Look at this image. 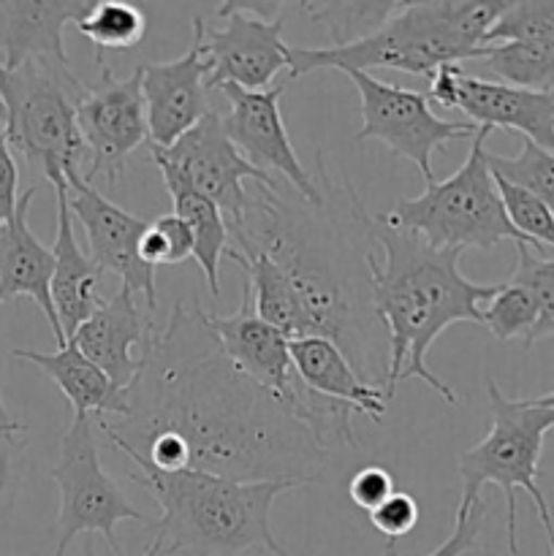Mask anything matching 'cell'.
Returning a JSON list of instances; mask_svg holds the SVG:
<instances>
[{
	"label": "cell",
	"instance_id": "23",
	"mask_svg": "<svg viewBox=\"0 0 554 556\" xmlns=\"http://www.w3.org/2000/svg\"><path fill=\"white\" fill-rule=\"evenodd\" d=\"M291 358L297 375L310 391L329 400L345 402L356 410V416L380 424L389 410L383 389L367 383L356 372L345 353L326 337H302L291 340Z\"/></svg>",
	"mask_w": 554,
	"mask_h": 556
},
{
	"label": "cell",
	"instance_id": "22",
	"mask_svg": "<svg viewBox=\"0 0 554 556\" xmlns=\"http://www.w3.org/2000/svg\"><path fill=\"white\" fill-rule=\"evenodd\" d=\"M11 358L27 362L41 369L74 407V416L92 418H123L128 413V391L117 389L98 364H92L85 353L76 348L74 340L65 342L54 353L25 351L14 348Z\"/></svg>",
	"mask_w": 554,
	"mask_h": 556
},
{
	"label": "cell",
	"instance_id": "24",
	"mask_svg": "<svg viewBox=\"0 0 554 556\" xmlns=\"http://www.w3.org/2000/svg\"><path fill=\"white\" fill-rule=\"evenodd\" d=\"M228 258L239 264L248 275V291L253 299V309L261 320L275 326L288 340H302V337H320L318 326L310 318L302 296L293 288L291 277L259 248H228Z\"/></svg>",
	"mask_w": 554,
	"mask_h": 556
},
{
	"label": "cell",
	"instance_id": "1",
	"mask_svg": "<svg viewBox=\"0 0 554 556\" xmlns=\"http://www.w3.org/2000/svg\"><path fill=\"white\" fill-rule=\"evenodd\" d=\"M98 429L166 472L201 470L234 481L315 483L329 451L280 400L234 367L196 299L174 304L141 353L128 413Z\"/></svg>",
	"mask_w": 554,
	"mask_h": 556
},
{
	"label": "cell",
	"instance_id": "34",
	"mask_svg": "<svg viewBox=\"0 0 554 556\" xmlns=\"http://www.w3.org/2000/svg\"><path fill=\"white\" fill-rule=\"evenodd\" d=\"M139 255L150 266H179L193 258L190 228L177 215H161L147 223L139 242Z\"/></svg>",
	"mask_w": 554,
	"mask_h": 556
},
{
	"label": "cell",
	"instance_id": "43",
	"mask_svg": "<svg viewBox=\"0 0 554 556\" xmlns=\"http://www.w3.org/2000/svg\"><path fill=\"white\" fill-rule=\"evenodd\" d=\"M85 556H96V552H92V548L87 546L85 548ZM139 556H158V546H155V543H150V546L144 548V554H139Z\"/></svg>",
	"mask_w": 554,
	"mask_h": 556
},
{
	"label": "cell",
	"instance_id": "3",
	"mask_svg": "<svg viewBox=\"0 0 554 556\" xmlns=\"http://www.w3.org/2000/svg\"><path fill=\"white\" fill-rule=\"evenodd\" d=\"M375 250L369 253L373 307L389 337L386 400L402 380H421L445 405H456V391L427 367L432 342L451 324L481 326V304L498 286H478L459 271L465 250H438L418 233L373 217Z\"/></svg>",
	"mask_w": 554,
	"mask_h": 556
},
{
	"label": "cell",
	"instance_id": "2",
	"mask_svg": "<svg viewBox=\"0 0 554 556\" xmlns=\"http://www.w3.org/2000/svg\"><path fill=\"white\" fill-rule=\"evenodd\" d=\"M318 172V204L297 190L288 199L275 179L250 182L242 215L228 220L231 244L264 250L291 277L318 334L335 342L367 383L386 389L389 337L375 315L367 264L375 250L373 217L345 177H329L320 155Z\"/></svg>",
	"mask_w": 554,
	"mask_h": 556
},
{
	"label": "cell",
	"instance_id": "36",
	"mask_svg": "<svg viewBox=\"0 0 554 556\" xmlns=\"http://www.w3.org/2000/svg\"><path fill=\"white\" fill-rule=\"evenodd\" d=\"M418 516L421 514H418L416 497L407 492H394L391 497H386L378 508L369 510V521H373V527L380 532V535L389 538V541H396V538L416 530Z\"/></svg>",
	"mask_w": 554,
	"mask_h": 556
},
{
	"label": "cell",
	"instance_id": "41",
	"mask_svg": "<svg viewBox=\"0 0 554 556\" xmlns=\"http://www.w3.org/2000/svg\"><path fill=\"white\" fill-rule=\"evenodd\" d=\"M0 424H3V427H11V424H20V421H16L14 416H11V413H9V407H5V402H3V394H0Z\"/></svg>",
	"mask_w": 554,
	"mask_h": 556
},
{
	"label": "cell",
	"instance_id": "46",
	"mask_svg": "<svg viewBox=\"0 0 554 556\" xmlns=\"http://www.w3.org/2000/svg\"><path fill=\"white\" fill-rule=\"evenodd\" d=\"M407 3H421V0H405V3H402V5H407Z\"/></svg>",
	"mask_w": 554,
	"mask_h": 556
},
{
	"label": "cell",
	"instance_id": "18",
	"mask_svg": "<svg viewBox=\"0 0 554 556\" xmlns=\"http://www.w3.org/2000/svg\"><path fill=\"white\" fill-rule=\"evenodd\" d=\"M152 337L155 331L150 313H144L136 302V293L123 286L74 331L71 340L109 375L117 389L128 391L141 367V353Z\"/></svg>",
	"mask_w": 554,
	"mask_h": 556
},
{
	"label": "cell",
	"instance_id": "17",
	"mask_svg": "<svg viewBox=\"0 0 554 556\" xmlns=\"http://www.w3.org/2000/svg\"><path fill=\"white\" fill-rule=\"evenodd\" d=\"M210 58V90L237 85L244 90H266L280 71H288V43L280 20H255L248 14L228 16L226 27L201 33Z\"/></svg>",
	"mask_w": 554,
	"mask_h": 556
},
{
	"label": "cell",
	"instance_id": "31",
	"mask_svg": "<svg viewBox=\"0 0 554 556\" xmlns=\"http://www.w3.org/2000/svg\"><path fill=\"white\" fill-rule=\"evenodd\" d=\"M489 166L498 177L508 179V182L519 185V188L536 193L549 210L554 212V152L543 150L536 141L521 139L519 155H494L487 152Z\"/></svg>",
	"mask_w": 554,
	"mask_h": 556
},
{
	"label": "cell",
	"instance_id": "14",
	"mask_svg": "<svg viewBox=\"0 0 554 556\" xmlns=\"http://www.w3.org/2000/svg\"><path fill=\"white\" fill-rule=\"evenodd\" d=\"M228 101V112L223 114L228 136L239 147L253 166L264 168L266 174L277 172L291 190H297L304 201L318 204L324 190L315 182L313 174L299 163L297 150L291 144L286 123H282L280 98L286 87H266V90H244L237 85L217 87Z\"/></svg>",
	"mask_w": 554,
	"mask_h": 556
},
{
	"label": "cell",
	"instance_id": "21",
	"mask_svg": "<svg viewBox=\"0 0 554 556\" xmlns=\"http://www.w3.org/2000/svg\"><path fill=\"white\" fill-rule=\"evenodd\" d=\"M96 0H0V65L16 68L25 60L68 63L63 30Z\"/></svg>",
	"mask_w": 554,
	"mask_h": 556
},
{
	"label": "cell",
	"instance_id": "39",
	"mask_svg": "<svg viewBox=\"0 0 554 556\" xmlns=\"http://www.w3.org/2000/svg\"><path fill=\"white\" fill-rule=\"evenodd\" d=\"M20 434H0V516L11 505L16 492L22 470V454H25V440H16Z\"/></svg>",
	"mask_w": 554,
	"mask_h": 556
},
{
	"label": "cell",
	"instance_id": "9",
	"mask_svg": "<svg viewBox=\"0 0 554 556\" xmlns=\"http://www.w3.org/2000/svg\"><path fill=\"white\" fill-rule=\"evenodd\" d=\"M52 481L58 483V543L52 556H65L71 541L87 532H96L119 556L117 530L119 521H139L150 527L147 516L125 497L119 483L103 470L98 456L96 418L74 416L71 427L60 438L58 465L52 467Z\"/></svg>",
	"mask_w": 554,
	"mask_h": 556
},
{
	"label": "cell",
	"instance_id": "26",
	"mask_svg": "<svg viewBox=\"0 0 554 556\" xmlns=\"http://www.w3.org/2000/svg\"><path fill=\"white\" fill-rule=\"evenodd\" d=\"M494 81L521 90L554 92V41H503L481 47L478 58Z\"/></svg>",
	"mask_w": 554,
	"mask_h": 556
},
{
	"label": "cell",
	"instance_id": "15",
	"mask_svg": "<svg viewBox=\"0 0 554 556\" xmlns=\"http://www.w3.org/2000/svg\"><path fill=\"white\" fill-rule=\"evenodd\" d=\"M65 182H68L71 215L85 228L87 244H90V258L103 271L117 275L125 288H130L136 296L144 299L147 309L152 313L158 304L155 266H150L139 255V242L147 228V220L130 215L123 206L109 201L81 174H74Z\"/></svg>",
	"mask_w": 554,
	"mask_h": 556
},
{
	"label": "cell",
	"instance_id": "4",
	"mask_svg": "<svg viewBox=\"0 0 554 556\" xmlns=\"http://www.w3.org/2000/svg\"><path fill=\"white\" fill-rule=\"evenodd\" d=\"M139 483L161 508L152 521L158 556H291L272 532V508L302 481H234L201 470L166 472L136 451H119Z\"/></svg>",
	"mask_w": 554,
	"mask_h": 556
},
{
	"label": "cell",
	"instance_id": "12",
	"mask_svg": "<svg viewBox=\"0 0 554 556\" xmlns=\"http://www.w3.org/2000/svg\"><path fill=\"white\" fill-rule=\"evenodd\" d=\"M98 81L87 85L85 96L76 103V123L90 152V168L81 177L90 185L103 179L109 188H117L130 152L150 139L141 65H136L134 74L125 79H117L103 60L98 63Z\"/></svg>",
	"mask_w": 554,
	"mask_h": 556
},
{
	"label": "cell",
	"instance_id": "33",
	"mask_svg": "<svg viewBox=\"0 0 554 556\" xmlns=\"http://www.w3.org/2000/svg\"><path fill=\"white\" fill-rule=\"evenodd\" d=\"M554 41V0H508L487 43Z\"/></svg>",
	"mask_w": 554,
	"mask_h": 556
},
{
	"label": "cell",
	"instance_id": "48",
	"mask_svg": "<svg viewBox=\"0 0 554 556\" xmlns=\"http://www.w3.org/2000/svg\"><path fill=\"white\" fill-rule=\"evenodd\" d=\"M134 3H139V0H134Z\"/></svg>",
	"mask_w": 554,
	"mask_h": 556
},
{
	"label": "cell",
	"instance_id": "27",
	"mask_svg": "<svg viewBox=\"0 0 554 556\" xmlns=\"http://www.w3.org/2000/svg\"><path fill=\"white\" fill-rule=\"evenodd\" d=\"M402 3L405 0H310L304 11L329 33L331 47H345L378 33Z\"/></svg>",
	"mask_w": 554,
	"mask_h": 556
},
{
	"label": "cell",
	"instance_id": "25",
	"mask_svg": "<svg viewBox=\"0 0 554 556\" xmlns=\"http://www.w3.org/2000/svg\"><path fill=\"white\" fill-rule=\"evenodd\" d=\"M166 190L174 201V215L190 228L193 258L204 271L212 299H217L221 296V258L231 248L226 215L215 201L201 195L199 190L185 188V185H166Z\"/></svg>",
	"mask_w": 554,
	"mask_h": 556
},
{
	"label": "cell",
	"instance_id": "38",
	"mask_svg": "<svg viewBox=\"0 0 554 556\" xmlns=\"http://www.w3.org/2000/svg\"><path fill=\"white\" fill-rule=\"evenodd\" d=\"M20 168H16L14 152H11L9 139H5L3 119H0V231L20 204Z\"/></svg>",
	"mask_w": 554,
	"mask_h": 556
},
{
	"label": "cell",
	"instance_id": "7",
	"mask_svg": "<svg viewBox=\"0 0 554 556\" xmlns=\"http://www.w3.org/2000/svg\"><path fill=\"white\" fill-rule=\"evenodd\" d=\"M85 87L71 65L58 60H25L16 68L0 65L5 139L41 168L49 185L81 174L87 147L76 123V103Z\"/></svg>",
	"mask_w": 554,
	"mask_h": 556
},
{
	"label": "cell",
	"instance_id": "28",
	"mask_svg": "<svg viewBox=\"0 0 554 556\" xmlns=\"http://www.w3.org/2000/svg\"><path fill=\"white\" fill-rule=\"evenodd\" d=\"M74 25L96 47V60L101 63L103 52L139 47L147 33V16L134 0H96Z\"/></svg>",
	"mask_w": 554,
	"mask_h": 556
},
{
	"label": "cell",
	"instance_id": "47",
	"mask_svg": "<svg viewBox=\"0 0 554 556\" xmlns=\"http://www.w3.org/2000/svg\"><path fill=\"white\" fill-rule=\"evenodd\" d=\"M0 114H3V106H0Z\"/></svg>",
	"mask_w": 554,
	"mask_h": 556
},
{
	"label": "cell",
	"instance_id": "10",
	"mask_svg": "<svg viewBox=\"0 0 554 556\" xmlns=\"http://www.w3.org/2000/svg\"><path fill=\"white\" fill-rule=\"evenodd\" d=\"M342 74L353 81L362 101V128L356 139H375L389 147L394 155L407 157L421 172L424 182H435L432 155L440 147L478 134L473 123L438 117L429 106L427 92L389 85L375 79L367 71H342Z\"/></svg>",
	"mask_w": 554,
	"mask_h": 556
},
{
	"label": "cell",
	"instance_id": "30",
	"mask_svg": "<svg viewBox=\"0 0 554 556\" xmlns=\"http://www.w3.org/2000/svg\"><path fill=\"white\" fill-rule=\"evenodd\" d=\"M508 280L525 286L538 304V320L525 348H532L543 337H554V258L532 253L530 244H516V266Z\"/></svg>",
	"mask_w": 554,
	"mask_h": 556
},
{
	"label": "cell",
	"instance_id": "42",
	"mask_svg": "<svg viewBox=\"0 0 554 556\" xmlns=\"http://www.w3.org/2000/svg\"><path fill=\"white\" fill-rule=\"evenodd\" d=\"M25 429V424H11V427H3V424H0V434H22Z\"/></svg>",
	"mask_w": 554,
	"mask_h": 556
},
{
	"label": "cell",
	"instance_id": "45",
	"mask_svg": "<svg viewBox=\"0 0 554 556\" xmlns=\"http://www.w3.org/2000/svg\"><path fill=\"white\" fill-rule=\"evenodd\" d=\"M307 3L310 0H299V5H302V9H307Z\"/></svg>",
	"mask_w": 554,
	"mask_h": 556
},
{
	"label": "cell",
	"instance_id": "6",
	"mask_svg": "<svg viewBox=\"0 0 554 556\" xmlns=\"http://www.w3.org/2000/svg\"><path fill=\"white\" fill-rule=\"evenodd\" d=\"M489 416L492 427L489 434L473 448L462 451L459 476L462 497L456 508L467 510L481 500V486L494 483L505 494V538L508 552L519 554L516 538V489L527 494L536 505L543 532L549 541V556H554V519L538 476H541V451L546 434L554 429V407L538 405L536 400H511L498 389L492 378H487Z\"/></svg>",
	"mask_w": 554,
	"mask_h": 556
},
{
	"label": "cell",
	"instance_id": "11",
	"mask_svg": "<svg viewBox=\"0 0 554 556\" xmlns=\"http://www.w3.org/2000/svg\"><path fill=\"white\" fill-rule=\"evenodd\" d=\"M163 185H185L215 201L226 220L242 215L250 182H272V174L239 152L223 125V114L206 112L174 144L152 147Z\"/></svg>",
	"mask_w": 554,
	"mask_h": 556
},
{
	"label": "cell",
	"instance_id": "35",
	"mask_svg": "<svg viewBox=\"0 0 554 556\" xmlns=\"http://www.w3.org/2000/svg\"><path fill=\"white\" fill-rule=\"evenodd\" d=\"M483 514H487V505L483 500H478L473 508L459 510L456 508V521H454V532L440 543L429 556H462L470 552L476 546L478 535H481L483 527ZM383 556H402L400 548H396V541H389L383 548Z\"/></svg>",
	"mask_w": 554,
	"mask_h": 556
},
{
	"label": "cell",
	"instance_id": "44",
	"mask_svg": "<svg viewBox=\"0 0 554 556\" xmlns=\"http://www.w3.org/2000/svg\"><path fill=\"white\" fill-rule=\"evenodd\" d=\"M532 400L538 402V405H546V407H554V391L552 394H543V396H532Z\"/></svg>",
	"mask_w": 554,
	"mask_h": 556
},
{
	"label": "cell",
	"instance_id": "40",
	"mask_svg": "<svg viewBox=\"0 0 554 556\" xmlns=\"http://www.w3.org/2000/svg\"><path fill=\"white\" fill-rule=\"evenodd\" d=\"M288 3H291V0H221L217 16H221V20H228V16L234 14H248L255 16V20L272 22L280 20L282 9H286Z\"/></svg>",
	"mask_w": 554,
	"mask_h": 556
},
{
	"label": "cell",
	"instance_id": "13",
	"mask_svg": "<svg viewBox=\"0 0 554 556\" xmlns=\"http://www.w3.org/2000/svg\"><path fill=\"white\" fill-rule=\"evenodd\" d=\"M427 96L443 109H459L478 128L519 130L521 139L554 152V92L521 90L465 74L459 63H445L429 79Z\"/></svg>",
	"mask_w": 554,
	"mask_h": 556
},
{
	"label": "cell",
	"instance_id": "19",
	"mask_svg": "<svg viewBox=\"0 0 554 556\" xmlns=\"http://www.w3.org/2000/svg\"><path fill=\"white\" fill-rule=\"evenodd\" d=\"M33 199H36V188L25 190L20 195L16 212L0 231V307L16 296L33 299L43 318L49 320V329H52L58 345L63 348L68 340H65L52 304L54 253L52 248L38 242L36 233L30 231L27 212H30Z\"/></svg>",
	"mask_w": 554,
	"mask_h": 556
},
{
	"label": "cell",
	"instance_id": "37",
	"mask_svg": "<svg viewBox=\"0 0 554 556\" xmlns=\"http://www.w3.org/2000/svg\"><path fill=\"white\" fill-rule=\"evenodd\" d=\"M391 494H394V478H391V472L386 470V467L378 465L362 467V470L351 478V483H348V497L353 500L356 508L367 510V514L378 508V505L383 503L386 497H391Z\"/></svg>",
	"mask_w": 554,
	"mask_h": 556
},
{
	"label": "cell",
	"instance_id": "16",
	"mask_svg": "<svg viewBox=\"0 0 554 556\" xmlns=\"http://www.w3.org/2000/svg\"><path fill=\"white\" fill-rule=\"evenodd\" d=\"M204 20H193V38L182 58L141 65L147 128L152 147H168L210 112V58L204 52Z\"/></svg>",
	"mask_w": 554,
	"mask_h": 556
},
{
	"label": "cell",
	"instance_id": "20",
	"mask_svg": "<svg viewBox=\"0 0 554 556\" xmlns=\"http://www.w3.org/2000/svg\"><path fill=\"white\" fill-rule=\"evenodd\" d=\"M54 199H58V237H54V271H52V304L63 326L65 340L103 307V269L90 258V253L79 248L74 231V215L68 206V182H58Z\"/></svg>",
	"mask_w": 554,
	"mask_h": 556
},
{
	"label": "cell",
	"instance_id": "8",
	"mask_svg": "<svg viewBox=\"0 0 554 556\" xmlns=\"http://www.w3.org/2000/svg\"><path fill=\"white\" fill-rule=\"evenodd\" d=\"M489 134L492 128L481 125L465 163L451 177L427 182L421 195L400 199L389 212H380V217L389 226L418 233L438 250H494L500 242L530 244L505 215L487 157Z\"/></svg>",
	"mask_w": 554,
	"mask_h": 556
},
{
	"label": "cell",
	"instance_id": "5",
	"mask_svg": "<svg viewBox=\"0 0 554 556\" xmlns=\"http://www.w3.org/2000/svg\"><path fill=\"white\" fill-rule=\"evenodd\" d=\"M508 0H421L407 3L362 41L345 47H288V76L315 71L394 68L432 79L445 63L476 60Z\"/></svg>",
	"mask_w": 554,
	"mask_h": 556
},
{
	"label": "cell",
	"instance_id": "29",
	"mask_svg": "<svg viewBox=\"0 0 554 556\" xmlns=\"http://www.w3.org/2000/svg\"><path fill=\"white\" fill-rule=\"evenodd\" d=\"M536 320V296L525 286H516L511 280L498 282L494 296L481 304V326L500 342L516 340V337L527 340Z\"/></svg>",
	"mask_w": 554,
	"mask_h": 556
},
{
	"label": "cell",
	"instance_id": "32",
	"mask_svg": "<svg viewBox=\"0 0 554 556\" xmlns=\"http://www.w3.org/2000/svg\"><path fill=\"white\" fill-rule=\"evenodd\" d=\"M498 190L500 199H503L505 215H508L511 226L538 250L543 253V248H554V212L538 199L530 190L519 188V185L508 182V179L498 177Z\"/></svg>",
	"mask_w": 554,
	"mask_h": 556
}]
</instances>
